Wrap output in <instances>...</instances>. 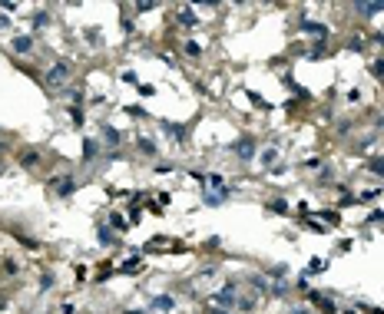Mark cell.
<instances>
[{
    "instance_id": "1",
    "label": "cell",
    "mask_w": 384,
    "mask_h": 314,
    "mask_svg": "<svg viewBox=\"0 0 384 314\" xmlns=\"http://www.w3.org/2000/svg\"><path fill=\"white\" fill-rule=\"evenodd\" d=\"M66 79H70V63H53L47 73V86L60 89V86H66Z\"/></svg>"
},
{
    "instance_id": "2",
    "label": "cell",
    "mask_w": 384,
    "mask_h": 314,
    "mask_svg": "<svg viewBox=\"0 0 384 314\" xmlns=\"http://www.w3.org/2000/svg\"><path fill=\"white\" fill-rule=\"evenodd\" d=\"M149 307H152V311H162V314H169L172 307H176V301H172V294H156Z\"/></svg>"
},
{
    "instance_id": "3",
    "label": "cell",
    "mask_w": 384,
    "mask_h": 314,
    "mask_svg": "<svg viewBox=\"0 0 384 314\" xmlns=\"http://www.w3.org/2000/svg\"><path fill=\"white\" fill-rule=\"evenodd\" d=\"M235 301H239V298H235V284H225V288L216 294V304L219 307H229V304H235Z\"/></svg>"
},
{
    "instance_id": "4",
    "label": "cell",
    "mask_w": 384,
    "mask_h": 314,
    "mask_svg": "<svg viewBox=\"0 0 384 314\" xmlns=\"http://www.w3.org/2000/svg\"><path fill=\"white\" fill-rule=\"evenodd\" d=\"M14 53H20V56L33 53V37H17L14 40Z\"/></svg>"
},
{
    "instance_id": "5",
    "label": "cell",
    "mask_w": 384,
    "mask_h": 314,
    "mask_svg": "<svg viewBox=\"0 0 384 314\" xmlns=\"http://www.w3.org/2000/svg\"><path fill=\"white\" fill-rule=\"evenodd\" d=\"M235 156H239V159H252V156H255V142H252V139H242L239 146H235Z\"/></svg>"
},
{
    "instance_id": "6",
    "label": "cell",
    "mask_w": 384,
    "mask_h": 314,
    "mask_svg": "<svg viewBox=\"0 0 384 314\" xmlns=\"http://www.w3.org/2000/svg\"><path fill=\"white\" fill-rule=\"evenodd\" d=\"M354 10L364 14V17H374V14H381V10H384V4H381V0H377V4H354Z\"/></svg>"
},
{
    "instance_id": "7",
    "label": "cell",
    "mask_w": 384,
    "mask_h": 314,
    "mask_svg": "<svg viewBox=\"0 0 384 314\" xmlns=\"http://www.w3.org/2000/svg\"><path fill=\"white\" fill-rule=\"evenodd\" d=\"M96 156H100V146H96V139H86V142H83V162H93Z\"/></svg>"
},
{
    "instance_id": "8",
    "label": "cell",
    "mask_w": 384,
    "mask_h": 314,
    "mask_svg": "<svg viewBox=\"0 0 384 314\" xmlns=\"http://www.w3.org/2000/svg\"><path fill=\"white\" fill-rule=\"evenodd\" d=\"M56 195H70V192H73V188H76V182H73L70 179V175H63V182H56Z\"/></svg>"
},
{
    "instance_id": "9",
    "label": "cell",
    "mask_w": 384,
    "mask_h": 314,
    "mask_svg": "<svg viewBox=\"0 0 384 314\" xmlns=\"http://www.w3.org/2000/svg\"><path fill=\"white\" fill-rule=\"evenodd\" d=\"M206 185H209V192H225L222 175H206Z\"/></svg>"
},
{
    "instance_id": "10",
    "label": "cell",
    "mask_w": 384,
    "mask_h": 314,
    "mask_svg": "<svg viewBox=\"0 0 384 314\" xmlns=\"http://www.w3.org/2000/svg\"><path fill=\"white\" fill-rule=\"evenodd\" d=\"M312 301H315V304H318L325 314H338V311H335V304H331L328 298H321V294H312Z\"/></svg>"
},
{
    "instance_id": "11",
    "label": "cell",
    "mask_w": 384,
    "mask_h": 314,
    "mask_svg": "<svg viewBox=\"0 0 384 314\" xmlns=\"http://www.w3.org/2000/svg\"><path fill=\"white\" fill-rule=\"evenodd\" d=\"M179 24H182V27H196V24H199L196 10H182V14H179Z\"/></svg>"
},
{
    "instance_id": "12",
    "label": "cell",
    "mask_w": 384,
    "mask_h": 314,
    "mask_svg": "<svg viewBox=\"0 0 384 314\" xmlns=\"http://www.w3.org/2000/svg\"><path fill=\"white\" fill-rule=\"evenodd\" d=\"M182 53H185V56H199V53H202V47L196 43V40H185V43H182Z\"/></svg>"
},
{
    "instance_id": "13",
    "label": "cell",
    "mask_w": 384,
    "mask_h": 314,
    "mask_svg": "<svg viewBox=\"0 0 384 314\" xmlns=\"http://www.w3.org/2000/svg\"><path fill=\"white\" fill-rule=\"evenodd\" d=\"M302 30H305V33H321V37H328V30H325L321 24H312V20H305V24H302Z\"/></svg>"
},
{
    "instance_id": "14",
    "label": "cell",
    "mask_w": 384,
    "mask_h": 314,
    "mask_svg": "<svg viewBox=\"0 0 384 314\" xmlns=\"http://www.w3.org/2000/svg\"><path fill=\"white\" fill-rule=\"evenodd\" d=\"M139 149H143V156H156V142L143 136V139H139Z\"/></svg>"
},
{
    "instance_id": "15",
    "label": "cell",
    "mask_w": 384,
    "mask_h": 314,
    "mask_svg": "<svg viewBox=\"0 0 384 314\" xmlns=\"http://www.w3.org/2000/svg\"><path fill=\"white\" fill-rule=\"evenodd\" d=\"M103 136H106V142H113V146H116V142H120V133H116V129H113V126H106V129H103Z\"/></svg>"
},
{
    "instance_id": "16",
    "label": "cell",
    "mask_w": 384,
    "mask_h": 314,
    "mask_svg": "<svg viewBox=\"0 0 384 314\" xmlns=\"http://www.w3.org/2000/svg\"><path fill=\"white\" fill-rule=\"evenodd\" d=\"M20 162H24L27 169H30V165H37V162H40V156H37V152H24V159H20Z\"/></svg>"
},
{
    "instance_id": "17",
    "label": "cell",
    "mask_w": 384,
    "mask_h": 314,
    "mask_svg": "<svg viewBox=\"0 0 384 314\" xmlns=\"http://www.w3.org/2000/svg\"><path fill=\"white\" fill-rule=\"evenodd\" d=\"M222 198H225V192H206V202L209 205H219Z\"/></svg>"
},
{
    "instance_id": "18",
    "label": "cell",
    "mask_w": 384,
    "mask_h": 314,
    "mask_svg": "<svg viewBox=\"0 0 384 314\" xmlns=\"http://www.w3.org/2000/svg\"><path fill=\"white\" fill-rule=\"evenodd\" d=\"M116 242V238L110 235V228H100V245H113Z\"/></svg>"
},
{
    "instance_id": "19",
    "label": "cell",
    "mask_w": 384,
    "mask_h": 314,
    "mask_svg": "<svg viewBox=\"0 0 384 314\" xmlns=\"http://www.w3.org/2000/svg\"><path fill=\"white\" fill-rule=\"evenodd\" d=\"M371 73H374L377 79H384V63H381V60H377V63H371Z\"/></svg>"
},
{
    "instance_id": "20",
    "label": "cell",
    "mask_w": 384,
    "mask_h": 314,
    "mask_svg": "<svg viewBox=\"0 0 384 314\" xmlns=\"http://www.w3.org/2000/svg\"><path fill=\"white\" fill-rule=\"evenodd\" d=\"M272 208H275V212H278V215H285V212H288V205L281 202V198H275V202H272Z\"/></svg>"
},
{
    "instance_id": "21",
    "label": "cell",
    "mask_w": 384,
    "mask_h": 314,
    "mask_svg": "<svg viewBox=\"0 0 384 314\" xmlns=\"http://www.w3.org/2000/svg\"><path fill=\"white\" fill-rule=\"evenodd\" d=\"M262 159H265V162H268V165H272L275 159H278V152H275V149H265V156H262Z\"/></svg>"
},
{
    "instance_id": "22",
    "label": "cell",
    "mask_w": 384,
    "mask_h": 314,
    "mask_svg": "<svg viewBox=\"0 0 384 314\" xmlns=\"http://www.w3.org/2000/svg\"><path fill=\"white\" fill-rule=\"evenodd\" d=\"M7 27H10V17H7V14H0V30H7Z\"/></svg>"
},
{
    "instance_id": "23",
    "label": "cell",
    "mask_w": 384,
    "mask_h": 314,
    "mask_svg": "<svg viewBox=\"0 0 384 314\" xmlns=\"http://www.w3.org/2000/svg\"><path fill=\"white\" fill-rule=\"evenodd\" d=\"M371 169H374V172H381V175H384V162H377V159H374V162H371Z\"/></svg>"
},
{
    "instance_id": "24",
    "label": "cell",
    "mask_w": 384,
    "mask_h": 314,
    "mask_svg": "<svg viewBox=\"0 0 384 314\" xmlns=\"http://www.w3.org/2000/svg\"><path fill=\"white\" fill-rule=\"evenodd\" d=\"M212 314H229V311H225V307H216V311H212Z\"/></svg>"
},
{
    "instance_id": "25",
    "label": "cell",
    "mask_w": 384,
    "mask_h": 314,
    "mask_svg": "<svg viewBox=\"0 0 384 314\" xmlns=\"http://www.w3.org/2000/svg\"><path fill=\"white\" fill-rule=\"evenodd\" d=\"M126 314H146V311H126Z\"/></svg>"
},
{
    "instance_id": "26",
    "label": "cell",
    "mask_w": 384,
    "mask_h": 314,
    "mask_svg": "<svg viewBox=\"0 0 384 314\" xmlns=\"http://www.w3.org/2000/svg\"><path fill=\"white\" fill-rule=\"evenodd\" d=\"M295 314H308V311H295Z\"/></svg>"
}]
</instances>
